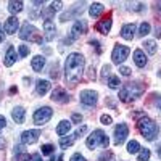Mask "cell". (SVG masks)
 <instances>
[{"instance_id":"cell-46","label":"cell","mask_w":161,"mask_h":161,"mask_svg":"<svg viewBox=\"0 0 161 161\" xmlns=\"http://www.w3.org/2000/svg\"><path fill=\"white\" fill-rule=\"evenodd\" d=\"M31 161H42V158H40L39 153H34V155H31Z\"/></svg>"},{"instance_id":"cell-50","label":"cell","mask_w":161,"mask_h":161,"mask_svg":"<svg viewBox=\"0 0 161 161\" xmlns=\"http://www.w3.org/2000/svg\"><path fill=\"white\" fill-rule=\"evenodd\" d=\"M156 11L161 15V2H158V3H156Z\"/></svg>"},{"instance_id":"cell-41","label":"cell","mask_w":161,"mask_h":161,"mask_svg":"<svg viewBox=\"0 0 161 161\" xmlns=\"http://www.w3.org/2000/svg\"><path fill=\"white\" fill-rule=\"evenodd\" d=\"M110 73H111V66H110V64H105V66H103V71H102L103 77H106V76H110Z\"/></svg>"},{"instance_id":"cell-25","label":"cell","mask_w":161,"mask_h":161,"mask_svg":"<svg viewBox=\"0 0 161 161\" xmlns=\"http://www.w3.org/2000/svg\"><path fill=\"white\" fill-rule=\"evenodd\" d=\"M23 10V2H16V0H11V2H8V11L10 13H13V15H15V13H19Z\"/></svg>"},{"instance_id":"cell-38","label":"cell","mask_w":161,"mask_h":161,"mask_svg":"<svg viewBox=\"0 0 161 161\" xmlns=\"http://www.w3.org/2000/svg\"><path fill=\"white\" fill-rule=\"evenodd\" d=\"M87 71H89V73H87V77H89L90 80L97 77V73H95V68H93V66H90V68H89Z\"/></svg>"},{"instance_id":"cell-18","label":"cell","mask_w":161,"mask_h":161,"mask_svg":"<svg viewBox=\"0 0 161 161\" xmlns=\"http://www.w3.org/2000/svg\"><path fill=\"white\" fill-rule=\"evenodd\" d=\"M134 32H136V24L134 23L124 24L123 29H121V37L126 39V40H132L134 39Z\"/></svg>"},{"instance_id":"cell-43","label":"cell","mask_w":161,"mask_h":161,"mask_svg":"<svg viewBox=\"0 0 161 161\" xmlns=\"http://www.w3.org/2000/svg\"><path fill=\"white\" fill-rule=\"evenodd\" d=\"M119 73L123 74V76H129V74H130V68H127V66H121Z\"/></svg>"},{"instance_id":"cell-2","label":"cell","mask_w":161,"mask_h":161,"mask_svg":"<svg viewBox=\"0 0 161 161\" xmlns=\"http://www.w3.org/2000/svg\"><path fill=\"white\" fill-rule=\"evenodd\" d=\"M137 127H139L140 134L143 136V139H147V140H155V137L158 136V132H159L156 123H155V121H152L150 118H147V116H143L142 119H139Z\"/></svg>"},{"instance_id":"cell-47","label":"cell","mask_w":161,"mask_h":161,"mask_svg":"<svg viewBox=\"0 0 161 161\" xmlns=\"http://www.w3.org/2000/svg\"><path fill=\"white\" fill-rule=\"evenodd\" d=\"M155 36H156L158 39H161V28H158V26H156V31H155Z\"/></svg>"},{"instance_id":"cell-10","label":"cell","mask_w":161,"mask_h":161,"mask_svg":"<svg viewBox=\"0 0 161 161\" xmlns=\"http://www.w3.org/2000/svg\"><path fill=\"white\" fill-rule=\"evenodd\" d=\"M98 100V93L93 90H82L80 92V103L86 106H93Z\"/></svg>"},{"instance_id":"cell-45","label":"cell","mask_w":161,"mask_h":161,"mask_svg":"<svg viewBox=\"0 0 161 161\" xmlns=\"http://www.w3.org/2000/svg\"><path fill=\"white\" fill-rule=\"evenodd\" d=\"M5 126H7V119H5V118H3L2 114H0V130H2V129H3Z\"/></svg>"},{"instance_id":"cell-48","label":"cell","mask_w":161,"mask_h":161,"mask_svg":"<svg viewBox=\"0 0 161 161\" xmlns=\"http://www.w3.org/2000/svg\"><path fill=\"white\" fill-rule=\"evenodd\" d=\"M5 148V140H3V137H0V150H3Z\"/></svg>"},{"instance_id":"cell-36","label":"cell","mask_w":161,"mask_h":161,"mask_svg":"<svg viewBox=\"0 0 161 161\" xmlns=\"http://www.w3.org/2000/svg\"><path fill=\"white\" fill-rule=\"evenodd\" d=\"M100 121H102V124H105V126H108V124H111V123H113L111 116H108V114H103V116L100 118Z\"/></svg>"},{"instance_id":"cell-22","label":"cell","mask_w":161,"mask_h":161,"mask_svg":"<svg viewBox=\"0 0 161 161\" xmlns=\"http://www.w3.org/2000/svg\"><path fill=\"white\" fill-rule=\"evenodd\" d=\"M103 11H105V7H103L102 3L95 2V3H92V5H90V8H89V15H90L92 18H98Z\"/></svg>"},{"instance_id":"cell-30","label":"cell","mask_w":161,"mask_h":161,"mask_svg":"<svg viewBox=\"0 0 161 161\" xmlns=\"http://www.w3.org/2000/svg\"><path fill=\"white\" fill-rule=\"evenodd\" d=\"M150 29H152V28H150L148 23H142L140 28H139V36H140V37H145L147 34H150Z\"/></svg>"},{"instance_id":"cell-21","label":"cell","mask_w":161,"mask_h":161,"mask_svg":"<svg viewBox=\"0 0 161 161\" xmlns=\"http://www.w3.org/2000/svg\"><path fill=\"white\" fill-rule=\"evenodd\" d=\"M24 116H26V111H24L23 106H16V108L11 111V118H13V121H15L16 124H23L24 123Z\"/></svg>"},{"instance_id":"cell-15","label":"cell","mask_w":161,"mask_h":161,"mask_svg":"<svg viewBox=\"0 0 161 161\" xmlns=\"http://www.w3.org/2000/svg\"><path fill=\"white\" fill-rule=\"evenodd\" d=\"M84 5H86L84 2H82V3H77V5H74V8H73L71 11H68V13H63V15L60 16V21H63V23H64V21L71 19L73 16H77L79 13H82V11H84Z\"/></svg>"},{"instance_id":"cell-5","label":"cell","mask_w":161,"mask_h":161,"mask_svg":"<svg viewBox=\"0 0 161 161\" xmlns=\"http://www.w3.org/2000/svg\"><path fill=\"white\" fill-rule=\"evenodd\" d=\"M19 39L29 40V42H36V44H42V36H40L39 29L34 28V26L29 24V23L23 24V28L19 31Z\"/></svg>"},{"instance_id":"cell-49","label":"cell","mask_w":161,"mask_h":161,"mask_svg":"<svg viewBox=\"0 0 161 161\" xmlns=\"http://www.w3.org/2000/svg\"><path fill=\"white\" fill-rule=\"evenodd\" d=\"M5 40V34H3V31H0V44H2Z\"/></svg>"},{"instance_id":"cell-7","label":"cell","mask_w":161,"mask_h":161,"mask_svg":"<svg viewBox=\"0 0 161 161\" xmlns=\"http://www.w3.org/2000/svg\"><path fill=\"white\" fill-rule=\"evenodd\" d=\"M52 114H53V111H52L50 106H42V108H39L34 113V123L37 126H44V124H47L50 121Z\"/></svg>"},{"instance_id":"cell-24","label":"cell","mask_w":161,"mask_h":161,"mask_svg":"<svg viewBox=\"0 0 161 161\" xmlns=\"http://www.w3.org/2000/svg\"><path fill=\"white\" fill-rule=\"evenodd\" d=\"M69 129H71V123L69 121H61V123L57 126V134L58 136H66V134L69 132Z\"/></svg>"},{"instance_id":"cell-29","label":"cell","mask_w":161,"mask_h":161,"mask_svg":"<svg viewBox=\"0 0 161 161\" xmlns=\"http://www.w3.org/2000/svg\"><path fill=\"white\" fill-rule=\"evenodd\" d=\"M148 159H150V150L148 148H140L137 161H148Z\"/></svg>"},{"instance_id":"cell-16","label":"cell","mask_w":161,"mask_h":161,"mask_svg":"<svg viewBox=\"0 0 161 161\" xmlns=\"http://www.w3.org/2000/svg\"><path fill=\"white\" fill-rule=\"evenodd\" d=\"M44 32H45V40H52L57 34V26L53 21L50 19H45L44 21Z\"/></svg>"},{"instance_id":"cell-26","label":"cell","mask_w":161,"mask_h":161,"mask_svg":"<svg viewBox=\"0 0 161 161\" xmlns=\"http://www.w3.org/2000/svg\"><path fill=\"white\" fill-rule=\"evenodd\" d=\"M76 134H73V136H68V137H61L60 139V147H63V148H68V147H71L76 140Z\"/></svg>"},{"instance_id":"cell-9","label":"cell","mask_w":161,"mask_h":161,"mask_svg":"<svg viewBox=\"0 0 161 161\" xmlns=\"http://www.w3.org/2000/svg\"><path fill=\"white\" fill-rule=\"evenodd\" d=\"M129 136V127L124 124V123H121L114 127V145H121L126 137Z\"/></svg>"},{"instance_id":"cell-31","label":"cell","mask_w":161,"mask_h":161,"mask_svg":"<svg viewBox=\"0 0 161 161\" xmlns=\"http://www.w3.org/2000/svg\"><path fill=\"white\" fill-rule=\"evenodd\" d=\"M119 77L118 76H110V79H108V86H110V89H118L119 87Z\"/></svg>"},{"instance_id":"cell-52","label":"cell","mask_w":161,"mask_h":161,"mask_svg":"<svg viewBox=\"0 0 161 161\" xmlns=\"http://www.w3.org/2000/svg\"><path fill=\"white\" fill-rule=\"evenodd\" d=\"M159 111H161V108H159Z\"/></svg>"},{"instance_id":"cell-11","label":"cell","mask_w":161,"mask_h":161,"mask_svg":"<svg viewBox=\"0 0 161 161\" xmlns=\"http://www.w3.org/2000/svg\"><path fill=\"white\" fill-rule=\"evenodd\" d=\"M39 136H40V132L36 130V129H31V130H24L21 134V142L24 145H31V143H36L39 140Z\"/></svg>"},{"instance_id":"cell-4","label":"cell","mask_w":161,"mask_h":161,"mask_svg":"<svg viewBox=\"0 0 161 161\" xmlns=\"http://www.w3.org/2000/svg\"><path fill=\"white\" fill-rule=\"evenodd\" d=\"M86 143H87V147H89L90 150L98 148V147H102V148H108V145H110V139L106 137V134H105L103 130L97 129V130H93V132L90 134V136L87 137Z\"/></svg>"},{"instance_id":"cell-27","label":"cell","mask_w":161,"mask_h":161,"mask_svg":"<svg viewBox=\"0 0 161 161\" xmlns=\"http://www.w3.org/2000/svg\"><path fill=\"white\" fill-rule=\"evenodd\" d=\"M143 47H145L147 52H148V55H155L156 53V42L155 40H145Z\"/></svg>"},{"instance_id":"cell-3","label":"cell","mask_w":161,"mask_h":161,"mask_svg":"<svg viewBox=\"0 0 161 161\" xmlns=\"http://www.w3.org/2000/svg\"><path fill=\"white\" fill-rule=\"evenodd\" d=\"M142 92H143V87L140 86V84H137V82H129V84H126L123 89L119 90V100L121 102H124V103H129V102H132V100H136V98H139L140 95H142Z\"/></svg>"},{"instance_id":"cell-19","label":"cell","mask_w":161,"mask_h":161,"mask_svg":"<svg viewBox=\"0 0 161 161\" xmlns=\"http://www.w3.org/2000/svg\"><path fill=\"white\" fill-rule=\"evenodd\" d=\"M50 87H52L50 80H47V79H40V80H37V86H36L37 95H45V93L50 90Z\"/></svg>"},{"instance_id":"cell-44","label":"cell","mask_w":161,"mask_h":161,"mask_svg":"<svg viewBox=\"0 0 161 161\" xmlns=\"http://www.w3.org/2000/svg\"><path fill=\"white\" fill-rule=\"evenodd\" d=\"M86 130H87V126H80L76 132V136H82V134H86Z\"/></svg>"},{"instance_id":"cell-23","label":"cell","mask_w":161,"mask_h":161,"mask_svg":"<svg viewBox=\"0 0 161 161\" xmlns=\"http://www.w3.org/2000/svg\"><path fill=\"white\" fill-rule=\"evenodd\" d=\"M134 61H136V64L139 66V68H143V66L147 64V57L140 48H137L136 52H134Z\"/></svg>"},{"instance_id":"cell-42","label":"cell","mask_w":161,"mask_h":161,"mask_svg":"<svg viewBox=\"0 0 161 161\" xmlns=\"http://www.w3.org/2000/svg\"><path fill=\"white\" fill-rule=\"evenodd\" d=\"M71 119H73V123H82V114L74 113V114L71 116Z\"/></svg>"},{"instance_id":"cell-40","label":"cell","mask_w":161,"mask_h":161,"mask_svg":"<svg viewBox=\"0 0 161 161\" xmlns=\"http://www.w3.org/2000/svg\"><path fill=\"white\" fill-rule=\"evenodd\" d=\"M69 161H86V158L80 155V153H74L73 156H71V159Z\"/></svg>"},{"instance_id":"cell-37","label":"cell","mask_w":161,"mask_h":161,"mask_svg":"<svg viewBox=\"0 0 161 161\" xmlns=\"http://www.w3.org/2000/svg\"><path fill=\"white\" fill-rule=\"evenodd\" d=\"M50 77H52V79H57V77H58V64H57V63L52 66V71H50Z\"/></svg>"},{"instance_id":"cell-6","label":"cell","mask_w":161,"mask_h":161,"mask_svg":"<svg viewBox=\"0 0 161 161\" xmlns=\"http://www.w3.org/2000/svg\"><path fill=\"white\" fill-rule=\"evenodd\" d=\"M87 32V21L84 19H77L74 24H73V28H71V34H69V39L66 40L68 44H71L73 40L79 39L80 36H84Z\"/></svg>"},{"instance_id":"cell-20","label":"cell","mask_w":161,"mask_h":161,"mask_svg":"<svg viewBox=\"0 0 161 161\" xmlns=\"http://www.w3.org/2000/svg\"><path fill=\"white\" fill-rule=\"evenodd\" d=\"M31 66H32V69H34L36 73H40V71L44 69V66H45V57L36 55V57L32 58V61H31Z\"/></svg>"},{"instance_id":"cell-17","label":"cell","mask_w":161,"mask_h":161,"mask_svg":"<svg viewBox=\"0 0 161 161\" xmlns=\"http://www.w3.org/2000/svg\"><path fill=\"white\" fill-rule=\"evenodd\" d=\"M15 61H16V50H15V47H13V45H10L7 48L5 57H3V64L10 68V66L15 64Z\"/></svg>"},{"instance_id":"cell-8","label":"cell","mask_w":161,"mask_h":161,"mask_svg":"<svg viewBox=\"0 0 161 161\" xmlns=\"http://www.w3.org/2000/svg\"><path fill=\"white\" fill-rule=\"evenodd\" d=\"M130 53V48L126 47V45H116L113 48V53H111V60L114 64H121Z\"/></svg>"},{"instance_id":"cell-28","label":"cell","mask_w":161,"mask_h":161,"mask_svg":"<svg viewBox=\"0 0 161 161\" xmlns=\"http://www.w3.org/2000/svg\"><path fill=\"white\" fill-rule=\"evenodd\" d=\"M127 152L129 153H137V152H140V143L137 142V140H130L129 143H127Z\"/></svg>"},{"instance_id":"cell-12","label":"cell","mask_w":161,"mask_h":161,"mask_svg":"<svg viewBox=\"0 0 161 161\" xmlns=\"http://www.w3.org/2000/svg\"><path fill=\"white\" fill-rule=\"evenodd\" d=\"M18 28H19V19H18L16 16H10V18L5 21V24H3V31H5L7 34H15V32H18Z\"/></svg>"},{"instance_id":"cell-33","label":"cell","mask_w":161,"mask_h":161,"mask_svg":"<svg viewBox=\"0 0 161 161\" xmlns=\"http://www.w3.org/2000/svg\"><path fill=\"white\" fill-rule=\"evenodd\" d=\"M53 150H55V147L50 145V143L42 145V155H52V153H53Z\"/></svg>"},{"instance_id":"cell-13","label":"cell","mask_w":161,"mask_h":161,"mask_svg":"<svg viewBox=\"0 0 161 161\" xmlns=\"http://www.w3.org/2000/svg\"><path fill=\"white\" fill-rule=\"evenodd\" d=\"M111 15H108V16H106V18H103V19H100L97 24H95V29L100 32V34H108L110 31H111Z\"/></svg>"},{"instance_id":"cell-35","label":"cell","mask_w":161,"mask_h":161,"mask_svg":"<svg viewBox=\"0 0 161 161\" xmlns=\"http://www.w3.org/2000/svg\"><path fill=\"white\" fill-rule=\"evenodd\" d=\"M61 8H63V3H61V2H52V3H50V10H52L53 13L60 11Z\"/></svg>"},{"instance_id":"cell-39","label":"cell","mask_w":161,"mask_h":161,"mask_svg":"<svg viewBox=\"0 0 161 161\" xmlns=\"http://www.w3.org/2000/svg\"><path fill=\"white\" fill-rule=\"evenodd\" d=\"M111 156H113V153L111 152H106V153H103V155H100V161H110L111 159Z\"/></svg>"},{"instance_id":"cell-34","label":"cell","mask_w":161,"mask_h":161,"mask_svg":"<svg viewBox=\"0 0 161 161\" xmlns=\"http://www.w3.org/2000/svg\"><path fill=\"white\" fill-rule=\"evenodd\" d=\"M29 55V47L28 45H19V57L24 58V57H28Z\"/></svg>"},{"instance_id":"cell-1","label":"cell","mask_w":161,"mask_h":161,"mask_svg":"<svg viewBox=\"0 0 161 161\" xmlns=\"http://www.w3.org/2000/svg\"><path fill=\"white\" fill-rule=\"evenodd\" d=\"M84 73V57L80 53H69L64 63V79L66 82L74 86L79 82L80 76Z\"/></svg>"},{"instance_id":"cell-51","label":"cell","mask_w":161,"mask_h":161,"mask_svg":"<svg viewBox=\"0 0 161 161\" xmlns=\"http://www.w3.org/2000/svg\"><path fill=\"white\" fill-rule=\"evenodd\" d=\"M158 156L161 158V145H159V148H158Z\"/></svg>"},{"instance_id":"cell-14","label":"cell","mask_w":161,"mask_h":161,"mask_svg":"<svg viewBox=\"0 0 161 161\" xmlns=\"http://www.w3.org/2000/svg\"><path fill=\"white\" fill-rule=\"evenodd\" d=\"M52 100L55 102V103H68L69 97H68V93H66V90H64V89L57 87L55 90L52 92Z\"/></svg>"},{"instance_id":"cell-32","label":"cell","mask_w":161,"mask_h":161,"mask_svg":"<svg viewBox=\"0 0 161 161\" xmlns=\"http://www.w3.org/2000/svg\"><path fill=\"white\" fill-rule=\"evenodd\" d=\"M15 161H31V155L26 153V152L16 153V155H15Z\"/></svg>"}]
</instances>
